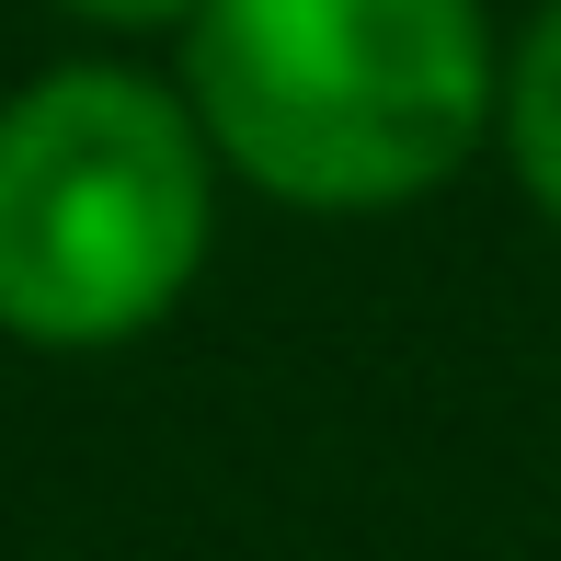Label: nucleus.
Returning <instances> with one entry per match:
<instances>
[{
  "label": "nucleus",
  "mask_w": 561,
  "mask_h": 561,
  "mask_svg": "<svg viewBox=\"0 0 561 561\" xmlns=\"http://www.w3.org/2000/svg\"><path fill=\"white\" fill-rule=\"evenodd\" d=\"M504 104L481 0H207L184 23V115L241 184L310 218L436 195Z\"/></svg>",
  "instance_id": "1"
},
{
  "label": "nucleus",
  "mask_w": 561,
  "mask_h": 561,
  "mask_svg": "<svg viewBox=\"0 0 561 561\" xmlns=\"http://www.w3.org/2000/svg\"><path fill=\"white\" fill-rule=\"evenodd\" d=\"M218 229V149L149 69H46L0 104V333L104 355L172 321Z\"/></svg>",
  "instance_id": "2"
},
{
  "label": "nucleus",
  "mask_w": 561,
  "mask_h": 561,
  "mask_svg": "<svg viewBox=\"0 0 561 561\" xmlns=\"http://www.w3.org/2000/svg\"><path fill=\"white\" fill-rule=\"evenodd\" d=\"M493 126H504V149H516V184H527V195H539V207L561 218V0H550V12L516 35Z\"/></svg>",
  "instance_id": "3"
},
{
  "label": "nucleus",
  "mask_w": 561,
  "mask_h": 561,
  "mask_svg": "<svg viewBox=\"0 0 561 561\" xmlns=\"http://www.w3.org/2000/svg\"><path fill=\"white\" fill-rule=\"evenodd\" d=\"M69 23H104V35H172V23H195L207 0H58Z\"/></svg>",
  "instance_id": "4"
}]
</instances>
